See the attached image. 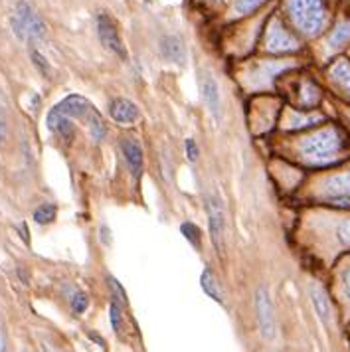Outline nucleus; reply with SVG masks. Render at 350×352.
<instances>
[{
  "label": "nucleus",
  "instance_id": "29",
  "mask_svg": "<svg viewBox=\"0 0 350 352\" xmlns=\"http://www.w3.org/2000/svg\"><path fill=\"white\" fill-rule=\"evenodd\" d=\"M186 153H188V160H190V162H194V160L198 159V148H196V144H194L192 139L186 141Z\"/></svg>",
  "mask_w": 350,
  "mask_h": 352
},
{
  "label": "nucleus",
  "instance_id": "6",
  "mask_svg": "<svg viewBox=\"0 0 350 352\" xmlns=\"http://www.w3.org/2000/svg\"><path fill=\"white\" fill-rule=\"evenodd\" d=\"M208 226L210 238L218 254H223V240H226V214H223L222 200L214 194L208 196Z\"/></svg>",
  "mask_w": 350,
  "mask_h": 352
},
{
  "label": "nucleus",
  "instance_id": "21",
  "mask_svg": "<svg viewBox=\"0 0 350 352\" xmlns=\"http://www.w3.org/2000/svg\"><path fill=\"white\" fill-rule=\"evenodd\" d=\"M180 232L184 234V238L190 241L194 248L200 250V230H198V226L186 222V224L180 226Z\"/></svg>",
  "mask_w": 350,
  "mask_h": 352
},
{
  "label": "nucleus",
  "instance_id": "26",
  "mask_svg": "<svg viewBox=\"0 0 350 352\" xmlns=\"http://www.w3.org/2000/svg\"><path fill=\"white\" fill-rule=\"evenodd\" d=\"M109 285H111L113 297H119V301H121L123 305L127 303V295H125V291H123V287H121V283H119L117 279L109 277Z\"/></svg>",
  "mask_w": 350,
  "mask_h": 352
},
{
  "label": "nucleus",
  "instance_id": "20",
  "mask_svg": "<svg viewBox=\"0 0 350 352\" xmlns=\"http://www.w3.org/2000/svg\"><path fill=\"white\" fill-rule=\"evenodd\" d=\"M56 218V206L54 204H44L34 212V220L38 224H50Z\"/></svg>",
  "mask_w": 350,
  "mask_h": 352
},
{
  "label": "nucleus",
  "instance_id": "5",
  "mask_svg": "<svg viewBox=\"0 0 350 352\" xmlns=\"http://www.w3.org/2000/svg\"><path fill=\"white\" fill-rule=\"evenodd\" d=\"M255 313H257V322H259V331L265 340H273L277 333V324H275V315H273V305L271 297L265 287H259L255 291Z\"/></svg>",
  "mask_w": 350,
  "mask_h": 352
},
{
  "label": "nucleus",
  "instance_id": "22",
  "mask_svg": "<svg viewBox=\"0 0 350 352\" xmlns=\"http://www.w3.org/2000/svg\"><path fill=\"white\" fill-rule=\"evenodd\" d=\"M318 101V91L311 85V83H305L303 85V103L307 105H315Z\"/></svg>",
  "mask_w": 350,
  "mask_h": 352
},
{
  "label": "nucleus",
  "instance_id": "10",
  "mask_svg": "<svg viewBox=\"0 0 350 352\" xmlns=\"http://www.w3.org/2000/svg\"><path fill=\"white\" fill-rule=\"evenodd\" d=\"M111 117L113 121L121 123V125H129V123H135L139 119V109L133 101L129 99H115L111 103Z\"/></svg>",
  "mask_w": 350,
  "mask_h": 352
},
{
  "label": "nucleus",
  "instance_id": "24",
  "mask_svg": "<svg viewBox=\"0 0 350 352\" xmlns=\"http://www.w3.org/2000/svg\"><path fill=\"white\" fill-rule=\"evenodd\" d=\"M109 315H111L113 331L119 333V331H121V309H119V305L111 303V307H109Z\"/></svg>",
  "mask_w": 350,
  "mask_h": 352
},
{
  "label": "nucleus",
  "instance_id": "13",
  "mask_svg": "<svg viewBox=\"0 0 350 352\" xmlns=\"http://www.w3.org/2000/svg\"><path fill=\"white\" fill-rule=\"evenodd\" d=\"M160 50H162V56H164L168 62H173V64H184V62H186L184 46H182V42H180L178 38H175V36L162 38Z\"/></svg>",
  "mask_w": 350,
  "mask_h": 352
},
{
  "label": "nucleus",
  "instance_id": "19",
  "mask_svg": "<svg viewBox=\"0 0 350 352\" xmlns=\"http://www.w3.org/2000/svg\"><path fill=\"white\" fill-rule=\"evenodd\" d=\"M263 2H267V0H236V4H234V12H236L238 16L250 14V12H254L255 8H259Z\"/></svg>",
  "mask_w": 350,
  "mask_h": 352
},
{
  "label": "nucleus",
  "instance_id": "12",
  "mask_svg": "<svg viewBox=\"0 0 350 352\" xmlns=\"http://www.w3.org/2000/svg\"><path fill=\"white\" fill-rule=\"evenodd\" d=\"M309 295H311V301H313V307H315V311H317L318 319L322 320L325 324H329L331 319H333V309H331V301H329L327 293L318 287V285L313 283V285L309 287Z\"/></svg>",
  "mask_w": 350,
  "mask_h": 352
},
{
  "label": "nucleus",
  "instance_id": "8",
  "mask_svg": "<svg viewBox=\"0 0 350 352\" xmlns=\"http://www.w3.org/2000/svg\"><path fill=\"white\" fill-rule=\"evenodd\" d=\"M97 30H99V38L103 42V46L117 54L119 58H125V48H123V42H121V36L117 32V24L113 22L111 18L107 14H99L97 18Z\"/></svg>",
  "mask_w": 350,
  "mask_h": 352
},
{
  "label": "nucleus",
  "instance_id": "7",
  "mask_svg": "<svg viewBox=\"0 0 350 352\" xmlns=\"http://www.w3.org/2000/svg\"><path fill=\"white\" fill-rule=\"evenodd\" d=\"M265 48L270 50V52L279 54V52H295V50L299 48V44H297V40L281 26L279 20H273L270 30H267V36H265Z\"/></svg>",
  "mask_w": 350,
  "mask_h": 352
},
{
  "label": "nucleus",
  "instance_id": "9",
  "mask_svg": "<svg viewBox=\"0 0 350 352\" xmlns=\"http://www.w3.org/2000/svg\"><path fill=\"white\" fill-rule=\"evenodd\" d=\"M200 89H202V97L206 101L210 113L218 119L220 117V87H218L216 78L210 72L200 74Z\"/></svg>",
  "mask_w": 350,
  "mask_h": 352
},
{
  "label": "nucleus",
  "instance_id": "15",
  "mask_svg": "<svg viewBox=\"0 0 350 352\" xmlns=\"http://www.w3.org/2000/svg\"><path fill=\"white\" fill-rule=\"evenodd\" d=\"M338 194H350V175H338L329 178L325 182V196H338Z\"/></svg>",
  "mask_w": 350,
  "mask_h": 352
},
{
  "label": "nucleus",
  "instance_id": "17",
  "mask_svg": "<svg viewBox=\"0 0 350 352\" xmlns=\"http://www.w3.org/2000/svg\"><path fill=\"white\" fill-rule=\"evenodd\" d=\"M350 42V20L340 22L329 36V46L331 48H340L342 44Z\"/></svg>",
  "mask_w": 350,
  "mask_h": 352
},
{
  "label": "nucleus",
  "instance_id": "16",
  "mask_svg": "<svg viewBox=\"0 0 350 352\" xmlns=\"http://www.w3.org/2000/svg\"><path fill=\"white\" fill-rule=\"evenodd\" d=\"M200 285H202V289H204V293H206L208 297H212L214 301L222 303V293H220V287L216 283L214 273L210 272V270H204L202 277H200Z\"/></svg>",
  "mask_w": 350,
  "mask_h": 352
},
{
  "label": "nucleus",
  "instance_id": "14",
  "mask_svg": "<svg viewBox=\"0 0 350 352\" xmlns=\"http://www.w3.org/2000/svg\"><path fill=\"white\" fill-rule=\"evenodd\" d=\"M331 78L334 80V83H338V87L347 96H350V62H347V60L336 62L331 69Z\"/></svg>",
  "mask_w": 350,
  "mask_h": 352
},
{
  "label": "nucleus",
  "instance_id": "23",
  "mask_svg": "<svg viewBox=\"0 0 350 352\" xmlns=\"http://www.w3.org/2000/svg\"><path fill=\"white\" fill-rule=\"evenodd\" d=\"M87 305H89L87 295H83V293H76V295H74V299H72V309H74V313H78V315L85 313Z\"/></svg>",
  "mask_w": 350,
  "mask_h": 352
},
{
  "label": "nucleus",
  "instance_id": "32",
  "mask_svg": "<svg viewBox=\"0 0 350 352\" xmlns=\"http://www.w3.org/2000/svg\"><path fill=\"white\" fill-rule=\"evenodd\" d=\"M0 351H4V340H2V335H0Z\"/></svg>",
  "mask_w": 350,
  "mask_h": 352
},
{
  "label": "nucleus",
  "instance_id": "27",
  "mask_svg": "<svg viewBox=\"0 0 350 352\" xmlns=\"http://www.w3.org/2000/svg\"><path fill=\"white\" fill-rule=\"evenodd\" d=\"M32 60H34V65H36V67H40V72H42L44 76H50V64L44 60V56H42V54L32 52Z\"/></svg>",
  "mask_w": 350,
  "mask_h": 352
},
{
  "label": "nucleus",
  "instance_id": "30",
  "mask_svg": "<svg viewBox=\"0 0 350 352\" xmlns=\"http://www.w3.org/2000/svg\"><path fill=\"white\" fill-rule=\"evenodd\" d=\"M99 234H103L101 238H103V241H105V243H111V238H109V230H107V226H103Z\"/></svg>",
  "mask_w": 350,
  "mask_h": 352
},
{
  "label": "nucleus",
  "instance_id": "1",
  "mask_svg": "<svg viewBox=\"0 0 350 352\" xmlns=\"http://www.w3.org/2000/svg\"><path fill=\"white\" fill-rule=\"evenodd\" d=\"M342 133L338 129H322L315 135L303 139L299 144V151H301V157L307 162H313V164H327L331 160L336 159V155L340 153L342 148Z\"/></svg>",
  "mask_w": 350,
  "mask_h": 352
},
{
  "label": "nucleus",
  "instance_id": "11",
  "mask_svg": "<svg viewBox=\"0 0 350 352\" xmlns=\"http://www.w3.org/2000/svg\"><path fill=\"white\" fill-rule=\"evenodd\" d=\"M121 146H123V155L127 160L129 170L139 178L143 173V148H141V144L137 139H125Z\"/></svg>",
  "mask_w": 350,
  "mask_h": 352
},
{
  "label": "nucleus",
  "instance_id": "25",
  "mask_svg": "<svg viewBox=\"0 0 350 352\" xmlns=\"http://www.w3.org/2000/svg\"><path fill=\"white\" fill-rule=\"evenodd\" d=\"M333 206L338 208H350V194H338V196H329L327 198Z\"/></svg>",
  "mask_w": 350,
  "mask_h": 352
},
{
  "label": "nucleus",
  "instance_id": "31",
  "mask_svg": "<svg viewBox=\"0 0 350 352\" xmlns=\"http://www.w3.org/2000/svg\"><path fill=\"white\" fill-rule=\"evenodd\" d=\"M347 293L350 295V272H349V275H347Z\"/></svg>",
  "mask_w": 350,
  "mask_h": 352
},
{
  "label": "nucleus",
  "instance_id": "18",
  "mask_svg": "<svg viewBox=\"0 0 350 352\" xmlns=\"http://www.w3.org/2000/svg\"><path fill=\"white\" fill-rule=\"evenodd\" d=\"M87 123H89V131H91V137H94V141H103L105 139V135H107V129H105V123H103V119H101V115L94 109V111L87 115Z\"/></svg>",
  "mask_w": 350,
  "mask_h": 352
},
{
  "label": "nucleus",
  "instance_id": "3",
  "mask_svg": "<svg viewBox=\"0 0 350 352\" xmlns=\"http://www.w3.org/2000/svg\"><path fill=\"white\" fill-rule=\"evenodd\" d=\"M12 30L17 34V38L20 40H28V42H36L42 40L46 36V24L44 20L38 16L30 8V4L20 2L14 10V14L10 18Z\"/></svg>",
  "mask_w": 350,
  "mask_h": 352
},
{
  "label": "nucleus",
  "instance_id": "2",
  "mask_svg": "<svg viewBox=\"0 0 350 352\" xmlns=\"http://www.w3.org/2000/svg\"><path fill=\"white\" fill-rule=\"evenodd\" d=\"M289 14L295 26L309 36H317L327 22V10L322 0H289Z\"/></svg>",
  "mask_w": 350,
  "mask_h": 352
},
{
  "label": "nucleus",
  "instance_id": "28",
  "mask_svg": "<svg viewBox=\"0 0 350 352\" xmlns=\"http://www.w3.org/2000/svg\"><path fill=\"white\" fill-rule=\"evenodd\" d=\"M338 238H340L342 243L350 245V220H347V222H342V224L338 226Z\"/></svg>",
  "mask_w": 350,
  "mask_h": 352
},
{
  "label": "nucleus",
  "instance_id": "4",
  "mask_svg": "<svg viewBox=\"0 0 350 352\" xmlns=\"http://www.w3.org/2000/svg\"><path fill=\"white\" fill-rule=\"evenodd\" d=\"M94 111V105L81 96H69L62 99L58 105H54L48 113V129L56 131L64 121L74 119H87V115Z\"/></svg>",
  "mask_w": 350,
  "mask_h": 352
}]
</instances>
